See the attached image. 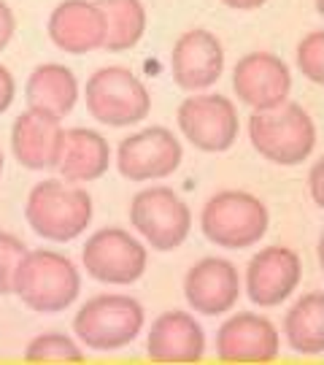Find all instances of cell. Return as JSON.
Listing matches in <instances>:
<instances>
[{
  "instance_id": "1",
  "label": "cell",
  "mask_w": 324,
  "mask_h": 365,
  "mask_svg": "<svg viewBox=\"0 0 324 365\" xmlns=\"http://www.w3.org/2000/svg\"><path fill=\"white\" fill-rule=\"evenodd\" d=\"M25 217L36 235L65 244L87 230L92 222V197L65 179H46L30 190Z\"/></svg>"
},
{
  "instance_id": "2",
  "label": "cell",
  "mask_w": 324,
  "mask_h": 365,
  "mask_svg": "<svg viewBox=\"0 0 324 365\" xmlns=\"http://www.w3.org/2000/svg\"><path fill=\"white\" fill-rule=\"evenodd\" d=\"M249 141L276 165H298L316 146V125L300 103H281L254 111L249 119Z\"/></svg>"
},
{
  "instance_id": "3",
  "label": "cell",
  "mask_w": 324,
  "mask_h": 365,
  "mask_svg": "<svg viewBox=\"0 0 324 365\" xmlns=\"http://www.w3.org/2000/svg\"><path fill=\"white\" fill-rule=\"evenodd\" d=\"M81 292L78 268L65 255L36 249L27 252L14 282V295L27 309L41 314H54L68 309Z\"/></svg>"
},
{
  "instance_id": "4",
  "label": "cell",
  "mask_w": 324,
  "mask_h": 365,
  "mask_svg": "<svg viewBox=\"0 0 324 365\" xmlns=\"http://www.w3.org/2000/svg\"><path fill=\"white\" fill-rule=\"evenodd\" d=\"M143 306L130 295L90 298L73 317L76 339L95 352H117L138 339L143 327Z\"/></svg>"
},
{
  "instance_id": "5",
  "label": "cell",
  "mask_w": 324,
  "mask_h": 365,
  "mask_svg": "<svg viewBox=\"0 0 324 365\" xmlns=\"http://www.w3.org/2000/svg\"><path fill=\"white\" fill-rule=\"evenodd\" d=\"M268 209L259 197L224 190L208 197L200 214V227L211 244L224 249H246L254 247L262 235L268 233Z\"/></svg>"
},
{
  "instance_id": "6",
  "label": "cell",
  "mask_w": 324,
  "mask_h": 365,
  "mask_svg": "<svg viewBox=\"0 0 324 365\" xmlns=\"http://www.w3.org/2000/svg\"><path fill=\"white\" fill-rule=\"evenodd\" d=\"M84 101L92 117L108 128H130L152 111L149 90L141 84V78L122 66L98 68L87 78Z\"/></svg>"
},
{
  "instance_id": "7",
  "label": "cell",
  "mask_w": 324,
  "mask_h": 365,
  "mask_svg": "<svg viewBox=\"0 0 324 365\" xmlns=\"http://www.w3.org/2000/svg\"><path fill=\"white\" fill-rule=\"evenodd\" d=\"M132 227L157 252L179 249L192 230V211L170 187L141 190L130 203Z\"/></svg>"
},
{
  "instance_id": "8",
  "label": "cell",
  "mask_w": 324,
  "mask_h": 365,
  "mask_svg": "<svg viewBox=\"0 0 324 365\" xmlns=\"http://www.w3.org/2000/svg\"><path fill=\"white\" fill-rule=\"evenodd\" d=\"M81 262L95 282L132 284L146 271V247L122 227H103L81 249Z\"/></svg>"
},
{
  "instance_id": "9",
  "label": "cell",
  "mask_w": 324,
  "mask_h": 365,
  "mask_svg": "<svg viewBox=\"0 0 324 365\" xmlns=\"http://www.w3.org/2000/svg\"><path fill=\"white\" fill-rule=\"evenodd\" d=\"M238 111L230 98L194 92L179 106V130L200 152H227L238 138Z\"/></svg>"
},
{
  "instance_id": "10",
  "label": "cell",
  "mask_w": 324,
  "mask_h": 365,
  "mask_svg": "<svg viewBox=\"0 0 324 365\" xmlns=\"http://www.w3.org/2000/svg\"><path fill=\"white\" fill-rule=\"evenodd\" d=\"M182 144L168 128H146L127 135L117 149V168L127 182L165 179L182 165Z\"/></svg>"
},
{
  "instance_id": "11",
  "label": "cell",
  "mask_w": 324,
  "mask_h": 365,
  "mask_svg": "<svg viewBox=\"0 0 324 365\" xmlns=\"http://www.w3.org/2000/svg\"><path fill=\"white\" fill-rule=\"evenodd\" d=\"M281 336L268 317L254 312H238L216 333V354L224 363L257 365L278 357Z\"/></svg>"
},
{
  "instance_id": "12",
  "label": "cell",
  "mask_w": 324,
  "mask_h": 365,
  "mask_svg": "<svg viewBox=\"0 0 324 365\" xmlns=\"http://www.w3.org/2000/svg\"><path fill=\"white\" fill-rule=\"evenodd\" d=\"M233 90L241 103L254 111L281 106L289 98L292 76L281 57L273 52H251L233 68Z\"/></svg>"
},
{
  "instance_id": "13",
  "label": "cell",
  "mask_w": 324,
  "mask_h": 365,
  "mask_svg": "<svg viewBox=\"0 0 324 365\" xmlns=\"http://www.w3.org/2000/svg\"><path fill=\"white\" fill-rule=\"evenodd\" d=\"M63 119L27 108L14 119L11 149L16 163L27 170H52L60 165L65 149Z\"/></svg>"
},
{
  "instance_id": "14",
  "label": "cell",
  "mask_w": 324,
  "mask_h": 365,
  "mask_svg": "<svg viewBox=\"0 0 324 365\" xmlns=\"http://www.w3.org/2000/svg\"><path fill=\"white\" fill-rule=\"evenodd\" d=\"M221 71H224V49L211 30L194 27L176 41L170 52V73L182 90H208L219 81Z\"/></svg>"
},
{
  "instance_id": "15",
  "label": "cell",
  "mask_w": 324,
  "mask_h": 365,
  "mask_svg": "<svg viewBox=\"0 0 324 365\" xmlns=\"http://www.w3.org/2000/svg\"><path fill=\"white\" fill-rule=\"evenodd\" d=\"M303 265L300 257L286 247H265L249 260L246 292L254 306H278L300 284Z\"/></svg>"
},
{
  "instance_id": "16",
  "label": "cell",
  "mask_w": 324,
  "mask_h": 365,
  "mask_svg": "<svg viewBox=\"0 0 324 365\" xmlns=\"http://www.w3.org/2000/svg\"><path fill=\"white\" fill-rule=\"evenodd\" d=\"M184 295L194 312L206 317L230 312L241 298L238 268L224 257H206L194 262L184 279Z\"/></svg>"
},
{
  "instance_id": "17",
  "label": "cell",
  "mask_w": 324,
  "mask_h": 365,
  "mask_svg": "<svg viewBox=\"0 0 324 365\" xmlns=\"http://www.w3.org/2000/svg\"><path fill=\"white\" fill-rule=\"evenodd\" d=\"M105 14L98 0H65L49 16V38L68 54H87L105 49Z\"/></svg>"
},
{
  "instance_id": "18",
  "label": "cell",
  "mask_w": 324,
  "mask_h": 365,
  "mask_svg": "<svg viewBox=\"0 0 324 365\" xmlns=\"http://www.w3.org/2000/svg\"><path fill=\"white\" fill-rule=\"evenodd\" d=\"M206 349L203 327L189 312H165L149 327L146 352L149 360L162 365L197 363Z\"/></svg>"
},
{
  "instance_id": "19",
  "label": "cell",
  "mask_w": 324,
  "mask_h": 365,
  "mask_svg": "<svg viewBox=\"0 0 324 365\" xmlns=\"http://www.w3.org/2000/svg\"><path fill=\"white\" fill-rule=\"evenodd\" d=\"M111 165V146L100 133L90 128H73L65 133V149L60 160V176L70 184L100 179Z\"/></svg>"
},
{
  "instance_id": "20",
  "label": "cell",
  "mask_w": 324,
  "mask_h": 365,
  "mask_svg": "<svg viewBox=\"0 0 324 365\" xmlns=\"http://www.w3.org/2000/svg\"><path fill=\"white\" fill-rule=\"evenodd\" d=\"M27 108H36L43 114H52L57 119H65L78 101V81L73 71L57 63L38 66L25 84Z\"/></svg>"
},
{
  "instance_id": "21",
  "label": "cell",
  "mask_w": 324,
  "mask_h": 365,
  "mask_svg": "<svg viewBox=\"0 0 324 365\" xmlns=\"http://www.w3.org/2000/svg\"><path fill=\"white\" fill-rule=\"evenodd\" d=\"M284 339L300 354L324 352V292H308L284 317Z\"/></svg>"
},
{
  "instance_id": "22",
  "label": "cell",
  "mask_w": 324,
  "mask_h": 365,
  "mask_svg": "<svg viewBox=\"0 0 324 365\" xmlns=\"http://www.w3.org/2000/svg\"><path fill=\"white\" fill-rule=\"evenodd\" d=\"M105 14V49L108 52H125L132 49L146 33V9L141 0H98Z\"/></svg>"
},
{
  "instance_id": "23",
  "label": "cell",
  "mask_w": 324,
  "mask_h": 365,
  "mask_svg": "<svg viewBox=\"0 0 324 365\" xmlns=\"http://www.w3.org/2000/svg\"><path fill=\"white\" fill-rule=\"evenodd\" d=\"M25 360L33 365H78L84 363V354L63 333H43L27 344Z\"/></svg>"
},
{
  "instance_id": "24",
  "label": "cell",
  "mask_w": 324,
  "mask_h": 365,
  "mask_svg": "<svg viewBox=\"0 0 324 365\" xmlns=\"http://www.w3.org/2000/svg\"><path fill=\"white\" fill-rule=\"evenodd\" d=\"M27 252L30 249L16 235L0 230V295L14 292V282H16L19 265L27 257Z\"/></svg>"
},
{
  "instance_id": "25",
  "label": "cell",
  "mask_w": 324,
  "mask_h": 365,
  "mask_svg": "<svg viewBox=\"0 0 324 365\" xmlns=\"http://www.w3.org/2000/svg\"><path fill=\"white\" fill-rule=\"evenodd\" d=\"M298 68L308 81L324 84V30H313L298 43Z\"/></svg>"
},
{
  "instance_id": "26",
  "label": "cell",
  "mask_w": 324,
  "mask_h": 365,
  "mask_svg": "<svg viewBox=\"0 0 324 365\" xmlns=\"http://www.w3.org/2000/svg\"><path fill=\"white\" fill-rule=\"evenodd\" d=\"M308 190H311V197L313 203L324 209V155L316 160V165L311 168L308 173Z\"/></svg>"
},
{
  "instance_id": "27",
  "label": "cell",
  "mask_w": 324,
  "mask_h": 365,
  "mask_svg": "<svg viewBox=\"0 0 324 365\" xmlns=\"http://www.w3.org/2000/svg\"><path fill=\"white\" fill-rule=\"evenodd\" d=\"M14 30H16V19H14V11L9 9L6 0H0V52L11 43Z\"/></svg>"
},
{
  "instance_id": "28",
  "label": "cell",
  "mask_w": 324,
  "mask_h": 365,
  "mask_svg": "<svg viewBox=\"0 0 324 365\" xmlns=\"http://www.w3.org/2000/svg\"><path fill=\"white\" fill-rule=\"evenodd\" d=\"M14 95H16V81H14L9 68L0 66V114L9 111V106L14 103Z\"/></svg>"
},
{
  "instance_id": "29",
  "label": "cell",
  "mask_w": 324,
  "mask_h": 365,
  "mask_svg": "<svg viewBox=\"0 0 324 365\" xmlns=\"http://www.w3.org/2000/svg\"><path fill=\"white\" fill-rule=\"evenodd\" d=\"M219 3H224L227 9H235V11H251V9L265 6L268 0H219Z\"/></svg>"
},
{
  "instance_id": "30",
  "label": "cell",
  "mask_w": 324,
  "mask_h": 365,
  "mask_svg": "<svg viewBox=\"0 0 324 365\" xmlns=\"http://www.w3.org/2000/svg\"><path fill=\"white\" fill-rule=\"evenodd\" d=\"M319 265H322V271H324V233H322V238H319Z\"/></svg>"
},
{
  "instance_id": "31",
  "label": "cell",
  "mask_w": 324,
  "mask_h": 365,
  "mask_svg": "<svg viewBox=\"0 0 324 365\" xmlns=\"http://www.w3.org/2000/svg\"><path fill=\"white\" fill-rule=\"evenodd\" d=\"M316 9H319V14L324 16V0H316Z\"/></svg>"
},
{
  "instance_id": "32",
  "label": "cell",
  "mask_w": 324,
  "mask_h": 365,
  "mask_svg": "<svg viewBox=\"0 0 324 365\" xmlns=\"http://www.w3.org/2000/svg\"><path fill=\"white\" fill-rule=\"evenodd\" d=\"M3 163H6V160H3V152H0V173H3Z\"/></svg>"
}]
</instances>
